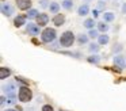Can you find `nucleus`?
<instances>
[{
    "mask_svg": "<svg viewBox=\"0 0 126 111\" xmlns=\"http://www.w3.org/2000/svg\"><path fill=\"white\" fill-rule=\"evenodd\" d=\"M75 39H76V35L71 30H66L60 37V46L61 48H71V46H73Z\"/></svg>",
    "mask_w": 126,
    "mask_h": 111,
    "instance_id": "nucleus-1",
    "label": "nucleus"
},
{
    "mask_svg": "<svg viewBox=\"0 0 126 111\" xmlns=\"http://www.w3.org/2000/svg\"><path fill=\"white\" fill-rule=\"evenodd\" d=\"M18 89H19V91H18V99L22 103H27L33 99V92H31V89L29 88L27 85H22Z\"/></svg>",
    "mask_w": 126,
    "mask_h": 111,
    "instance_id": "nucleus-2",
    "label": "nucleus"
},
{
    "mask_svg": "<svg viewBox=\"0 0 126 111\" xmlns=\"http://www.w3.org/2000/svg\"><path fill=\"white\" fill-rule=\"evenodd\" d=\"M57 38V31L56 29H50V27H46L44 31L41 32V41L44 43H50Z\"/></svg>",
    "mask_w": 126,
    "mask_h": 111,
    "instance_id": "nucleus-3",
    "label": "nucleus"
},
{
    "mask_svg": "<svg viewBox=\"0 0 126 111\" xmlns=\"http://www.w3.org/2000/svg\"><path fill=\"white\" fill-rule=\"evenodd\" d=\"M114 65L117 68H119V69H125L126 68V58H125V56H122V54H115V57H114Z\"/></svg>",
    "mask_w": 126,
    "mask_h": 111,
    "instance_id": "nucleus-4",
    "label": "nucleus"
},
{
    "mask_svg": "<svg viewBox=\"0 0 126 111\" xmlns=\"http://www.w3.org/2000/svg\"><path fill=\"white\" fill-rule=\"evenodd\" d=\"M35 23L38 24L39 27H45L47 23H49V15L45 14V12L38 14V16L35 18Z\"/></svg>",
    "mask_w": 126,
    "mask_h": 111,
    "instance_id": "nucleus-5",
    "label": "nucleus"
},
{
    "mask_svg": "<svg viewBox=\"0 0 126 111\" xmlns=\"http://www.w3.org/2000/svg\"><path fill=\"white\" fill-rule=\"evenodd\" d=\"M26 31L29 32V35H38L39 34V26L37 23L29 22V23L26 24Z\"/></svg>",
    "mask_w": 126,
    "mask_h": 111,
    "instance_id": "nucleus-6",
    "label": "nucleus"
},
{
    "mask_svg": "<svg viewBox=\"0 0 126 111\" xmlns=\"http://www.w3.org/2000/svg\"><path fill=\"white\" fill-rule=\"evenodd\" d=\"M14 12H15V8L12 4H10V3H3L1 4V14L4 16H11Z\"/></svg>",
    "mask_w": 126,
    "mask_h": 111,
    "instance_id": "nucleus-7",
    "label": "nucleus"
},
{
    "mask_svg": "<svg viewBox=\"0 0 126 111\" xmlns=\"http://www.w3.org/2000/svg\"><path fill=\"white\" fill-rule=\"evenodd\" d=\"M16 7L22 11H29L31 10V0H15Z\"/></svg>",
    "mask_w": 126,
    "mask_h": 111,
    "instance_id": "nucleus-8",
    "label": "nucleus"
},
{
    "mask_svg": "<svg viewBox=\"0 0 126 111\" xmlns=\"http://www.w3.org/2000/svg\"><path fill=\"white\" fill-rule=\"evenodd\" d=\"M26 20H27V15H18L14 18V26L15 27H22L23 24H27Z\"/></svg>",
    "mask_w": 126,
    "mask_h": 111,
    "instance_id": "nucleus-9",
    "label": "nucleus"
},
{
    "mask_svg": "<svg viewBox=\"0 0 126 111\" xmlns=\"http://www.w3.org/2000/svg\"><path fill=\"white\" fill-rule=\"evenodd\" d=\"M64 23H65V16H64L63 14H56L54 18H53V24H54L56 27H60V26H63Z\"/></svg>",
    "mask_w": 126,
    "mask_h": 111,
    "instance_id": "nucleus-10",
    "label": "nucleus"
},
{
    "mask_svg": "<svg viewBox=\"0 0 126 111\" xmlns=\"http://www.w3.org/2000/svg\"><path fill=\"white\" fill-rule=\"evenodd\" d=\"M83 26H84L87 30H92V29H95V26H98V23H96L95 18H87L84 22H83Z\"/></svg>",
    "mask_w": 126,
    "mask_h": 111,
    "instance_id": "nucleus-11",
    "label": "nucleus"
},
{
    "mask_svg": "<svg viewBox=\"0 0 126 111\" xmlns=\"http://www.w3.org/2000/svg\"><path fill=\"white\" fill-rule=\"evenodd\" d=\"M88 14H90V5L88 4L79 5V8H77V15L79 16H87Z\"/></svg>",
    "mask_w": 126,
    "mask_h": 111,
    "instance_id": "nucleus-12",
    "label": "nucleus"
},
{
    "mask_svg": "<svg viewBox=\"0 0 126 111\" xmlns=\"http://www.w3.org/2000/svg\"><path fill=\"white\" fill-rule=\"evenodd\" d=\"M11 75V69L7 66H1L0 68V80H6V79L10 77Z\"/></svg>",
    "mask_w": 126,
    "mask_h": 111,
    "instance_id": "nucleus-13",
    "label": "nucleus"
},
{
    "mask_svg": "<svg viewBox=\"0 0 126 111\" xmlns=\"http://www.w3.org/2000/svg\"><path fill=\"white\" fill-rule=\"evenodd\" d=\"M96 29L99 30V32H100V34H106V32L110 30V26L106 23V22H99L98 26H96Z\"/></svg>",
    "mask_w": 126,
    "mask_h": 111,
    "instance_id": "nucleus-14",
    "label": "nucleus"
},
{
    "mask_svg": "<svg viewBox=\"0 0 126 111\" xmlns=\"http://www.w3.org/2000/svg\"><path fill=\"white\" fill-rule=\"evenodd\" d=\"M99 50H100V45H99L98 42H91L90 45H88V51H90L91 54H96Z\"/></svg>",
    "mask_w": 126,
    "mask_h": 111,
    "instance_id": "nucleus-15",
    "label": "nucleus"
},
{
    "mask_svg": "<svg viewBox=\"0 0 126 111\" xmlns=\"http://www.w3.org/2000/svg\"><path fill=\"white\" fill-rule=\"evenodd\" d=\"M76 39H77V42H79L80 45H85V43H88V41H90V37H88V34L80 32V34H77Z\"/></svg>",
    "mask_w": 126,
    "mask_h": 111,
    "instance_id": "nucleus-16",
    "label": "nucleus"
},
{
    "mask_svg": "<svg viewBox=\"0 0 126 111\" xmlns=\"http://www.w3.org/2000/svg\"><path fill=\"white\" fill-rule=\"evenodd\" d=\"M109 42H110V37L107 35V32H106V34H100V35L98 37V43H99L100 46L107 45Z\"/></svg>",
    "mask_w": 126,
    "mask_h": 111,
    "instance_id": "nucleus-17",
    "label": "nucleus"
},
{
    "mask_svg": "<svg viewBox=\"0 0 126 111\" xmlns=\"http://www.w3.org/2000/svg\"><path fill=\"white\" fill-rule=\"evenodd\" d=\"M114 19H115V14L111 12V11H107V12L103 14V22H106V23H110Z\"/></svg>",
    "mask_w": 126,
    "mask_h": 111,
    "instance_id": "nucleus-18",
    "label": "nucleus"
},
{
    "mask_svg": "<svg viewBox=\"0 0 126 111\" xmlns=\"http://www.w3.org/2000/svg\"><path fill=\"white\" fill-rule=\"evenodd\" d=\"M60 8H61V5L58 4L57 1H52V3H50V5H49V11H50V14H58Z\"/></svg>",
    "mask_w": 126,
    "mask_h": 111,
    "instance_id": "nucleus-19",
    "label": "nucleus"
},
{
    "mask_svg": "<svg viewBox=\"0 0 126 111\" xmlns=\"http://www.w3.org/2000/svg\"><path fill=\"white\" fill-rule=\"evenodd\" d=\"M87 61L90 62V64H94V65H98L99 62H100V57H99L98 54H91L90 57H87Z\"/></svg>",
    "mask_w": 126,
    "mask_h": 111,
    "instance_id": "nucleus-20",
    "label": "nucleus"
},
{
    "mask_svg": "<svg viewBox=\"0 0 126 111\" xmlns=\"http://www.w3.org/2000/svg\"><path fill=\"white\" fill-rule=\"evenodd\" d=\"M61 7H63L64 10H66V11H71L72 8H73V0H63Z\"/></svg>",
    "mask_w": 126,
    "mask_h": 111,
    "instance_id": "nucleus-21",
    "label": "nucleus"
},
{
    "mask_svg": "<svg viewBox=\"0 0 126 111\" xmlns=\"http://www.w3.org/2000/svg\"><path fill=\"white\" fill-rule=\"evenodd\" d=\"M100 35V32H99V30L98 29H92V30H88V37L90 38H92V39H98V37Z\"/></svg>",
    "mask_w": 126,
    "mask_h": 111,
    "instance_id": "nucleus-22",
    "label": "nucleus"
},
{
    "mask_svg": "<svg viewBox=\"0 0 126 111\" xmlns=\"http://www.w3.org/2000/svg\"><path fill=\"white\" fill-rule=\"evenodd\" d=\"M26 15H27L29 19H35L37 16H38V11H37L35 8H31V10L27 11V14H26Z\"/></svg>",
    "mask_w": 126,
    "mask_h": 111,
    "instance_id": "nucleus-23",
    "label": "nucleus"
},
{
    "mask_svg": "<svg viewBox=\"0 0 126 111\" xmlns=\"http://www.w3.org/2000/svg\"><path fill=\"white\" fill-rule=\"evenodd\" d=\"M50 0H39V5H41L42 8H49V5H50Z\"/></svg>",
    "mask_w": 126,
    "mask_h": 111,
    "instance_id": "nucleus-24",
    "label": "nucleus"
},
{
    "mask_svg": "<svg viewBox=\"0 0 126 111\" xmlns=\"http://www.w3.org/2000/svg\"><path fill=\"white\" fill-rule=\"evenodd\" d=\"M122 49H123V48H122V45H121V43H115V45H114V48H112V51L118 54L121 50H122Z\"/></svg>",
    "mask_w": 126,
    "mask_h": 111,
    "instance_id": "nucleus-25",
    "label": "nucleus"
},
{
    "mask_svg": "<svg viewBox=\"0 0 126 111\" xmlns=\"http://www.w3.org/2000/svg\"><path fill=\"white\" fill-rule=\"evenodd\" d=\"M41 111H54V110H53V107L50 104H44L41 108Z\"/></svg>",
    "mask_w": 126,
    "mask_h": 111,
    "instance_id": "nucleus-26",
    "label": "nucleus"
},
{
    "mask_svg": "<svg viewBox=\"0 0 126 111\" xmlns=\"http://www.w3.org/2000/svg\"><path fill=\"white\" fill-rule=\"evenodd\" d=\"M104 8H106V3H104L103 0L98 1V10H104Z\"/></svg>",
    "mask_w": 126,
    "mask_h": 111,
    "instance_id": "nucleus-27",
    "label": "nucleus"
},
{
    "mask_svg": "<svg viewBox=\"0 0 126 111\" xmlns=\"http://www.w3.org/2000/svg\"><path fill=\"white\" fill-rule=\"evenodd\" d=\"M16 81H19V83H22V84H25V85H27V81L23 80V77H16Z\"/></svg>",
    "mask_w": 126,
    "mask_h": 111,
    "instance_id": "nucleus-28",
    "label": "nucleus"
},
{
    "mask_svg": "<svg viewBox=\"0 0 126 111\" xmlns=\"http://www.w3.org/2000/svg\"><path fill=\"white\" fill-rule=\"evenodd\" d=\"M121 11H122L123 15H126V3H123V4H122V8H121Z\"/></svg>",
    "mask_w": 126,
    "mask_h": 111,
    "instance_id": "nucleus-29",
    "label": "nucleus"
},
{
    "mask_svg": "<svg viewBox=\"0 0 126 111\" xmlns=\"http://www.w3.org/2000/svg\"><path fill=\"white\" fill-rule=\"evenodd\" d=\"M0 103H1V106H4V103H6V96L4 95H1V97H0Z\"/></svg>",
    "mask_w": 126,
    "mask_h": 111,
    "instance_id": "nucleus-30",
    "label": "nucleus"
},
{
    "mask_svg": "<svg viewBox=\"0 0 126 111\" xmlns=\"http://www.w3.org/2000/svg\"><path fill=\"white\" fill-rule=\"evenodd\" d=\"M4 111H18V110H15V108H7V110H4Z\"/></svg>",
    "mask_w": 126,
    "mask_h": 111,
    "instance_id": "nucleus-31",
    "label": "nucleus"
}]
</instances>
